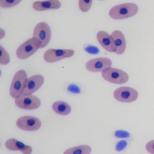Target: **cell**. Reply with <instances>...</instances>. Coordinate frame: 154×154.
<instances>
[{
  "label": "cell",
  "instance_id": "obj_19",
  "mask_svg": "<svg viewBox=\"0 0 154 154\" xmlns=\"http://www.w3.org/2000/svg\"><path fill=\"white\" fill-rule=\"evenodd\" d=\"M92 0H80L79 1V7L80 9L84 12H86L90 10L92 4Z\"/></svg>",
  "mask_w": 154,
  "mask_h": 154
},
{
  "label": "cell",
  "instance_id": "obj_16",
  "mask_svg": "<svg viewBox=\"0 0 154 154\" xmlns=\"http://www.w3.org/2000/svg\"><path fill=\"white\" fill-rule=\"evenodd\" d=\"M53 111L59 115L66 116L69 115L71 111L70 105L62 101H56L52 106Z\"/></svg>",
  "mask_w": 154,
  "mask_h": 154
},
{
  "label": "cell",
  "instance_id": "obj_25",
  "mask_svg": "<svg viewBox=\"0 0 154 154\" xmlns=\"http://www.w3.org/2000/svg\"><path fill=\"white\" fill-rule=\"evenodd\" d=\"M68 90H69L71 92H74V93H78L80 91L78 87L74 85H70L69 87H68Z\"/></svg>",
  "mask_w": 154,
  "mask_h": 154
},
{
  "label": "cell",
  "instance_id": "obj_23",
  "mask_svg": "<svg viewBox=\"0 0 154 154\" xmlns=\"http://www.w3.org/2000/svg\"><path fill=\"white\" fill-rule=\"evenodd\" d=\"M85 50L90 54H96L99 52V49L93 46H88L85 48Z\"/></svg>",
  "mask_w": 154,
  "mask_h": 154
},
{
  "label": "cell",
  "instance_id": "obj_6",
  "mask_svg": "<svg viewBox=\"0 0 154 154\" xmlns=\"http://www.w3.org/2000/svg\"><path fill=\"white\" fill-rule=\"evenodd\" d=\"M114 96L116 100L120 102L131 103L137 100L138 97V92L131 87H123L115 90Z\"/></svg>",
  "mask_w": 154,
  "mask_h": 154
},
{
  "label": "cell",
  "instance_id": "obj_1",
  "mask_svg": "<svg viewBox=\"0 0 154 154\" xmlns=\"http://www.w3.org/2000/svg\"><path fill=\"white\" fill-rule=\"evenodd\" d=\"M138 11V7L136 4L126 3L112 7L109 11V14L115 20H123L134 16Z\"/></svg>",
  "mask_w": 154,
  "mask_h": 154
},
{
  "label": "cell",
  "instance_id": "obj_4",
  "mask_svg": "<svg viewBox=\"0 0 154 154\" xmlns=\"http://www.w3.org/2000/svg\"><path fill=\"white\" fill-rule=\"evenodd\" d=\"M102 75L107 81L115 84H124L129 79L127 73L121 69L114 68L105 69L102 72Z\"/></svg>",
  "mask_w": 154,
  "mask_h": 154
},
{
  "label": "cell",
  "instance_id": "obj_2",
  "mask_svg": "<svg viewBox=\"0 0 154 154\" xmlns=\"http://www.w3.org/2000/svg\"><path fill=\"white\" fill-rule=\"evenodd\" d=\"M41 46V44L39 41L33 37L24 42L18 48L16 52V56L20 59L28 58L40 48Z\"/></svg>",
  "mask_w": 154,
  "mask_h": 154
},
{
  "label": "cell",
  "instance_id": "obj_18",
  "mask_svg": "<svg viewBox=\"0 0 154 154\" xmlns=\"http://www.w3.org/2000/svg\"><path fill=\"white\" fill-rule=\"evenodd\" d=\"M0 51H1V56H0V64L2 65H8L10 62L11 58L10 55L5 49L0 45Z\"/></svg>",
  "mask_w": 154,
  "mask_h": 154
},
{
  "label": "cell",
  "instance_id": "obj_5",
  "mask_svg": "<svg viewBox=\"0 0 154 154\" xmlns=\"http://www.w3.org/2000/svg\"><path fill=\"white\" fill-rule=\"evenodd\" d=\"M51 35L50 28L46 23H39L34 28L33 38L39 41L41 44L40 48H45L49 44L51 38Z\"/></svg>",
  "mask_w": 154,
  "mask_h": 154
},
{
  "label": "cell",
  "instance_id": "obj_12",
  "mask_svg": "<svg viewBox=\"0 0 154 154\" xmlns=\"http://www.w3.org/2000/svg\"><path fill=\"white\" fill-rule=\"evenodd\" d=\"M97 39L100 45L107 51L115 52L116 48L115 42L111 35L104 31H100L96 35Z\"/></svg>",
  "mask_w": 154,
  "mask_h": 154
},
{
  "label": "cell",
  "instance_id": "obj_21",
  "mask_svg": "<svg viewBox=\"0 0 154 154\" xmlns=\"http://www.w3.org/2000/svg\"><path fill=\"white\" fill-rule=\"evenodd\" d=\"M127 143L126 141L122 140L119 141L116 146V150L118 152L123 151L127 146Z\"/></svg>",
  "mask_w": 154,
  "mask_h": 154
},
{
  "label": "cell",
  "instance_id": "obj_7",
  "mask_svg": "<svg viewBox=\"0 0 154 154\" xmlns=\"http://www.w3.org/2000/svg\"><path fill=\"white\" fill-rule=\"evenodd\" d=\"M74 53L73 50L50 49L44 53L43 58L48 63H54L66 58L71 57Z\"/></svg>",
  "mask_w": 154,
  "mask_h": 154
},
{
  "label": "cell",
  "instance_id": "obj_13",
  "mask_svg": "<svg viewBox=\"0 0 154 154\" xmlns=\"http://www.w3.org/2000/svg\"><path fill=\"white\" fill-rule=\"evenodd\" d=\"M111 36L115 42L116 48L115 53L122 55L126 49V42L124 35L122 32L117 30L112 32Z\"/></svg>",
  "mask_w": 154,
  "mask_h": 154
},
{
  "label": "cell",
  "instance_id": "obj_11",
  "mask_svg": "<svg viewBox=\"0 0 154 154\" xmlns=\"http://www.w3.org/2000/svg\"><path fill=\"white\" fill-rule=\"evenodd\" d=\"M44 78L42 75H36L27 79L23 94L30 95L37 91L44 83Z\"/></svg>",
  "mask_w": 154,
  "mask_h": 154
},
{
  "label": "cell",
  "instance_id": "obj_20",
  "mask_svg": "<svg viewBox=\"0 0 154 154\" xmlns=\"http://www.w3.org/2000/svg\"><path fill=\"white\" fill-rule=\"evenodd\" d=\"M20 2V0H1L0 6L2 8H11L16 6Z\"/></svg>",
  "mask_w": 154,
  "mask_h": 154
},
{
  "label": "cell",
  "instance_id": "obj_24",
  "mask_svg": "<svg viewBox=\"0 0 154 154\" xmlns=\"http://www.w3.org/2000/svg\"><path fill=\"white\" fill-rule=\"evenodd\" d=\"M146 149L148 152L154 154V140L147 143L146 145Z\"/></svg>",
  "mask_w": 154,
  "mask_h": 154
},
{
  "label": "cell",
  "instance_id": "obj_15",
  "mask_svg": "<svg viewBox=\"0 0 154 154\" xmlns=\"http://www.w3.org/2000/svg\"><path fill=\"white\" fill-rule=\"evenodd\" d=\"M5 146L11 151H20L24 154H30L32 152L31 146L26 145L14 138L7 140L5 143Z\"/></svg>",
  "mask_w": 154,
  "mask_h": 154
},
{
  "label": "cell",
  "instance_id": "obj_22",
  "mask_svg": "<svg viewBox=\"0 0 154 154\" xmlns=\"http://www.w3.org/2000/svg\"><path fill=\"white\" fill-rule=\"evenodd\" d=\"M115 136L118 138H127L130 136V134L126 131L118 130L115 133Z\"/></svg>",
  "mask_w": 154,
  "mask_h": 154
},
{
  "label": "cell",
  "instance_id": "obj_8",
  "mask_svg": "<svg viewBox=\"0 0 154 154\" xmlns=\"http://www.w3.org/2000/svg\"><path fill=\"white\" fill-rule=\"evenodd\" d=\"M15 104L22 109L33 110L39 107L41 100L33 95H21L15 100Z\"/></svg>",
  "mask_w": 154,
  "mask_h": 154
},
{
  "label": "cell",
  "instance_id": "obj_14",
  "mask_svg": "<svg viewBox=\"0 0 154 154\" xmlns=\"http://www.w3.org/2000/svg\"><path fill=\"white\" fill-rule=\"evenodd\" d=\"M61 6L60 2L58 0L36 1L33 4L34 10L39 11L48 10H57Z\"/></svg>",
  "mask_w": 154,
  "mask_h": 154
},
{
  "label": "cell",
  "instance_id": "obj_3",
  "mask_svg": "<svg viewBox=\"0 0 154 154\" xmlns=\"http://www.w3.org/2000/svg\"><path fill=\"white\" fill-rule=\"evenodd\" d=\"M27 79V73L24 70H19L15 73L10 87L11 97L16 99L23 94Z\"/></svg>",
  "mask_w": 154,
  "mask_h": 154
},
{
  "label": "cell",
  "instance_id": "obj_10",
  "mask_svg": "<svg viewBox=\"0 0 154 154\" xmlns=\"http://www.w3.org/2000/svg\"><path fill=\"white\" fill-rule=\"evenodd\" d=\"M112 66L111 60L108 58L100 57L88 60L86 63V67L87 70L90 72H99L111 68Z\"/></svg>",
  "mask_w": 154,
  "mask_h": 154
},
{
  "label": "cell",
  "instance_id": "obj_9",
  "mask_svg": "<svg viewBox=\"0 0 154 154\" xmlns=\"http://www.w3.org/2000/svg\"><path fill=\"white\" fill-rule=\"evenodd\" d=\"M16 125L20 129L27 131H36L40 128L41 121L37 118L31 116H24L18 119Z\"/></svg>",
  "mask_w": 154,
  "mask_h": 154
},
{
  "label": "cell",
  "instance_id": "obj_17",
  "mask_svg": "<svg viewBox=\"0 0 154 154\" xmlns=\"http://www.w3.org/2000/svg\"><path fill=\"white\" fill-rule=\"evenodd\" d=\"M91 152L90 146L84 145L68 149L63 154H90Z\"/></svg>",
  "mask_w": 154,
  "mask_h": 154
}]
</instances>
